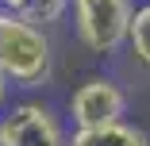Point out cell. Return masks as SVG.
Here are the masks:
<instances>
[{
    "label": "cell",
    "mask_w": 150,
    "mask_h": 146,
    "mask_svg": "<svg viewBox=\"0 0 150 146\" xmlns=\"http://www.w3.org/2000/svg\"><path fill=\"white\" fill-rule=\"evenodd\" d=\"M27 0H0V8H8V12H23Z\"/></svg>",
    "instance_id": "obj_9"
},
{
    "label": "cell",
    "mask_w": 150,
    "mask_h": 146,
    "mask_svg": "<svg viewBox=\"0 0 150 146\" xmlns=\"http://www.w3.org/2000/svg\"><path fill=\"white\" fill-rule=\"evenodd\" d=\"M69 4H73V0H27L19 16L50 31V27H58L62 19H69Z\"/></svg>",
    "instance_id": "obj_7"
},
{
    "label": "cell",
    "mask_w": 150,
    "mask_h": 146,
    "mask_svg": "<svg viewBox=\"0 0 150 146\" xmlns=\"http://www.w3.org/2000/svg\"><path fill=\"white\" fill-rule=\"evenodd\" d=\"M127 108H131V96H127L123 85L112 73H93L69 92L66 119H69V131H88V127L119 123L127 115Z\"/></svg>",
    "instance_id": "obj_4"
},
{
    "label": "cell",
    "mask_w": 150,
    "mask_h": 146,
    "mask_svg": "<svg viewBox=\"0 0 150 146\" xmlns=\"http://www.w3.org/2000/svg\"><path fill=\"white\" fill-rule=\"evenodd\" d=\"M69 146H150V135L127 119L108 123V127H88V131H69Z\"/></svg>",
    "instance_id": "obj_5"
},
{
    "label": "cell",
    "mask_w": 150,
    "mask_h": 146,
    "mask_svg": "<svg viewBox=\"0 0 150 146\" xmlns=\"http://www.w3.org/2000/svg\"><path fill=\"white\" fill-rule=\"evenodd\" d=\"M12 104V85H8V77L0 73V115H4V108Z\"/></svg>",
    "instance_id": "obj_8"
},
{
    "label": "cell",
    "mask_w": 150,
    "mask_h": 146,
    "mask_svg": "<svg viewBox=\"0 0 150 146\" xmlns=\"http://www.w3.org/2000/svg\"><path fill=\"white\" fill-rule=\"evenodd\" d=\"M0 73L16 92L31 96L54 81V42L50 31L19 12L0 8Z\"/></svg>",
    "instance_id": "obj_1"
},
{
    "label": "cell",
    "mask_w": 150,
    "mask_h": 146,
    "mask_svg": "<svg viewBox=\"0 0 150 146\" xmlns=\"http://www.w3.org/2000/svg\"><path fill=\"white\" fill-rule=\"evenodd\" d=\"M127 50H131V58H135V66H142V69L150 73V0H139V8H135Z\"/></svg>",
    "instance_id": "obj_6"
},
{
    "label": "cell",
    "mask_w": 150,
    "mask_h": 146,
    "mask_svg": "<svg viewBox=\"0 0 150 146\" xmlns=\"http://www.w3.org/2000/svg\"><path fill=\"white\" fill-rule=\"evenodd\" d=\"M139 0H73L69 4V27L85 54L93 58H115L131 39Z\"/></svg>",
    "instance_id": "obj_2"
},
{
    "label": "cell",
    "mask_w": 150,
    "mask_h": 146,
    "mask_svg": "<svg viewBox=\"0 0 150 146\" xmlns=\"http://www.w3.org/2000/svg\"><path fill=\"white\" fill-rule=\"evenodd\" d=\"M0 131L8 146H69V119L35 92L4 108Z\"/></svg>",
    "instance_id": "obj_3"
}]
</instances>
